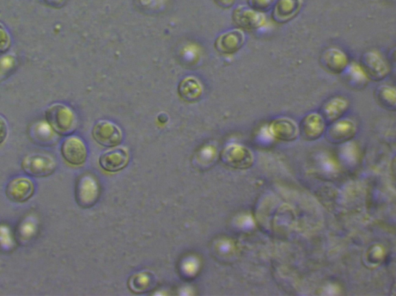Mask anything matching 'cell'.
I'll use <instances>...</instances> for the list:
<instances>
[{
    "mask_svg": "<svg viewBox=\"0 0 396 296\" xmlns=\"http://www.w3.org/2000/svg\"><path fill=\"white\" fill-rule=\"evenodd\" d=\"M22 169L34 177H47L57 169V162L51 156L44 153L29 154L23 159Z\"/></svg>",
    "mask_w": 396,
    "mask_h": 296,
    "instance_id": "2",
    "label": "cell"
},
{
    "mask_svg": "<svg viewBox=\"0 0 396 296\" xmlns=\"http://www.w3.org/2000/svg\"><path fill=\"white\" fill-rule=\"evenodd\" d=\"M233 20L237 27L246 30L258 29L266 23L264 14L248 5L237 6L233 11Z\"/></svg>",
    "mask_w": 396,
    "mask_h": 296,
    "instance_id": "6",
    "label": "cell"
},
{
    "mask_svg": "<svg viewBox=\"0 0 396 296\" xmlns=\"http://www.w3.org/2000/svg\"><path fill=\"white\" fill-rule=\"evenodd\" d=\"M360 66L365 76L373 82H381L391 72L390 66L382 56L373 51L363 54Z\"/></svg>",
    "mask_w": 396,
    "mask_h": 296,
    "instance_id": "3",
    "label": "cell"
},
{
    "mask_svg": "<svg viewBox=\"0 0 396 296\" xmlns=\"http://www.w3.org/2000/svg\"><path fill=\"white\" fill-rule=\"evenodd\" d=\"M93 135L97 144L106 147L117 146L123 140L120 128L107 121L97 122L93 128Z\"/></svg>",
    "mask_w": 396,
    "mask_h": 296,
    "instance_id": "4",
    "label": "cell"
},
{
    "mask_svg": "<svg viewBox=\"0 0 396 296\" xmlns=\"http://www.w3.org/2000/svg\"><path fill=\"white\" fill-rule=\"evenodd\" d=\"M321 66L328 72L340 74L349 66L348 56L337 48H329L322 53L320 58Z\"/></svg>",
    "mask_w": 396,
    "mask_h": 296,
    "instance_id": "8",
    "label": "cell"
},
{
    "mask_svg": "<svg viewBox=\"0 0 396 296\" xmlns=\"http://www.w3.org/2000/svg\"><path fill=\"white\" fill-rule=\"evenodd\" d=\"M150 277L146 275L145 274H140L132 278V289L134 291L138 290V292L146 291L150 286ZM132 290V291H133Z\"/></svg>",
    "mask_w": 396,
    "mask_h": 296,
    "instance_id": "21",
    "label": "cell"
},
{
    "mask_svg": "<svg viewBox=\"0 0 396 296\" xmlns=\"http://www.w3.org/2000/svg\"><path fill=\"white\" fill-rule=\"evenodd\" d=\"M11 46V36L4 25L0 23V53H5Z\"/></svg>",
    "mask_w": 396,
    "mask_h": 296,
    "instance_id": "22",
    "label": "cell"
},
{
    "mask_svg": "<svg viewBox=\"0 0 396 296\" xmlns=\"http://www.w3.org/2000/svg\"><path fill=\"white\" fill-rule=\"evenodd\" d=\"M302 5V0H277L273 6V21L279 24L288 23L299 14Z\"/></svg>",
    "mask_w": 396,
    "mask_h": 296,
    "instance_id": "13",
    "label": "cell"
},
{
    "mask_svg": "<svg viewBox=\"0 0 396 296\" xmlns=\"http://www.w3.org/2000/svg\"><path fill=\"white\" fill-rule=\"evenodd\" d=\"M245 41L246 36L242 30H230L218 37L215 47L218 52L222 54H234L240 51Z\"/></svg>",
    "mask_w": 396,
    "mask_h": 296,
    "instance_id": "11",
    "label": "cell"
},
{
    "mask_svg": "<svg viewBox=\"0 0 396 296\" xmlns=\"http://www.w3.org/2000/svg\"><path fill=\"white\" fill-rule=\"evenodd\" d=\"M376 101L381 106L389 110L396 108V91L389 86H382L375 92Z\"/></svg>",
    "mask_w": 396,
    "mask_h": 296,
    "instance_id": "19",
    "label": "cell"
},
{
    "mask_svg": "<svg viewBox=\"0 0 396 296\" xmlns=\"http://www.w3.org/2000/svg\"><path fill=\"white\" fill-rule=\"evenodd\" d=\"M45 117L49 126L60 135L69 136L78 126L74 111L62 103L51 105L45 111Z\"/></svg>",
    "mask_w": 396,
    "mask_h": 296,
    "instance_id": "1",
    "label": "cell"
},
{
    "mask_svg": "<svg viewBox=\"0 0 396 296\" xmlns=\"http://www.w3.org/2000/svg\"><path fill=\"white\" fill-rule=\"evenodd\" d=\"M178 94L187 102L198 101L203 94L202 85L198 79L187 77L181 80L178 86Z\"/></svg>",
    "mask_w": 396,
    "mask_h": 296,
    "instance_id": "18",
    "label": "cell"
},
{
    "mask_svg": "<svg viewBox=\"0 0 396 296\" xmlns=\"http://www.w3.org/2000/svg\"><path fill=\"white\" fill-rule=\"evenodd\" d=\"M215 3L223 9L231 8L236 2V0H214Z\"/></svg>",
    "mask_w": 396,
    "mask_h": 296,
    "instance_id": "24",
    "label": "cell"
},
{
    "mask_svg": "<svg viewBox=\"0 0 396 296\" xmlns=\"http://www.w3.org/2000/svg\"><path fill=\"white\" fill-rule=\"evenodd\" d=\"M349 108V102L344 97L329 99L322 105L321 115L326 123H332L343 116Z\"/></svg>",
    "mask_w": 396,
    "mask_h": 296,
    "instance_id": "16",
    "label": "cell"
},
{
    "mask_svg": "<svg viewBox=\"0 0 396 296\" xmlns=\"http://www.w3.org/2000/svg\"><path fill=\"white\" fill-rule=\"evenodd\" d=\"M277 1V0H247L249 8L263 14L272 10Z\"/></svg>",
    "mask_w": 396,
    "mask_h": 296,
    "instance_id": "20",
    "label": "cell"
},
{
    "mask_svg": "<svg viewBox=\"0 0 396 296\" xmlns=\"http://www.w3.org/2000/svg\"><path fill=\"white\" fill-rule=\"evenodd\" d=\"M331 125L327 132V138L332 143H343L354 138L356 134L355 123L350 120H338Z\"/></svg>",
    "mask_w": 396,
    "mask_h": 296,
    "instance_id": "15",
    "label": "cell"
},
{
    "mask_svg": "<svg viewBox=\"0 0 396 296\" xmlns=\"http://www.w3.org/2000/svg\"><path fill=\"white\" fill-rule=\"evenodd\" d=\"M8 123L4 117L0 115V145H2L8 136Z\"/></svg>",
    "mask_w": 396,
    "mask_h": 296,
    "instance_id": "23",
    "label": "cell"
},
{
    "mask_svg": "<svg viewBox=\"0 0 396 296\" xmlns=\"http://www.w3.org/2000/svg\"><path fill=\"white\" fill-rule=\"evenodd\" d=\"M221 158L225 164L234 169L248 168L253 162L252 152L239 145H230L224 147Z\"/></svg>",
    "mask_w": 396,
    "mask_h": 296,
    "instance_id": "7",
    "label": "cell"
},
{
    "mask_svg": "<svg viewBox=\"0 0 396 296\" xmlns=\"http://www.w3.org/2000/svg\"><path fill=\"white\" fill-rule=\"evenodd\" d=\"M44 2L51 8H62L65 0H44Z\"/></svg>",
    "mask_w": 396,
    "mask_h": 296,
    "instance_id": "25",
    "label": "cell"
},
{
    "mask_svg": "<svg viewBox=\"0 0 396 296\" xmlns=\"http://www.w3.org/2000/svg\"><path fill=\"white\" fill-rule=\"evenodd\" d=\"M62 153L66 162L72 165H81L88 156L87 147L84 141L77 137L66 138L62 145Z\"/></svg>",
    "mask_w": 396,
    "mask_h": 296,
    "instance_id": "9",
    "label": "cell"
},
{
    "mask_svg": "<svg viewBox=\"0 0 396 296\" xmlns=\"http://www.w3.org/2000/svg\"><path fill=\"white\" fill-rule=\"evenodd\" d=\"M326 122L318 113H312L303 117L299 127L300 134L307 140H314L321 137L325 131Z\"/></svg>",
    "mask_w": 396,
    "mask_h": 296,
    "instance_id": "14",
    "label": "cell"
},
{
    "mask_svg": "<svg viewBox=\"0 0 396 296\" xmlns=\"http://www.w3.org/2000/svg\"><path fill=\"white\" fill-rule=\"evenodd\" d=\"M129 160V153L125 148L117 147L103 153L100 158V164L108 172H117L124 169Z\"/></svg>",
    "mask_w": 396,
    "mask_h": 296,
    "instance_id": "12",
    "label": "cell"
},
{
    "mask_svg": "<svg viewBox=\"0 0 396 296\" xmlns=\"http://www.w3.org/2000/svg\"><path fill=\"white\" fill-rule=\"evenodd\" d=\"M99 195V185L94 177L86 175L79 178L75 189L78 206L84 208L94 206Z\"/></svg>",
    "mask_w": 396,
    "mask_h": 296,
    "instance_id": "5",
    "label": "cell"
},
{
    "mask_svg": "<svg viewBox=\"0 0 396 296\" xmlns=\"http://www.w3.org/2000/svg\"><path fill=\"white\" fill-rule=\"evenodd\" d=\"M34 184L30 179L19 177L10 181L5 189V194L11 201L23 203L28 201L34 195Z\"/></svg>",
    "mask_w": 396,
    "mask_h": 296,
    "instance_id": "10",
    "label": "cell"
},
{
    "mask_svg": "<svg viewBox=\"0 0 396 296\" xmlns=\"http://www.w3.org/2000/svg\"><path fill=\"white\" fill-rule=\"evenodd\" d=\"M270 130L274 138L282 141H292L299 136V127L289 119L281 117L271 122Z\"/></svg>",
    "mask_w": 396,
    "mask_h": 296,
    "instance_id": "17",
    "label": "cell"
}]
</instances>
